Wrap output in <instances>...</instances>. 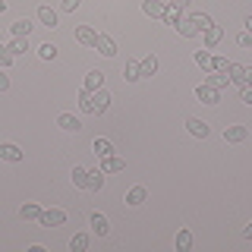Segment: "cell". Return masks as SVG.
<instances>
[{"mask_svg": "<svg viewBox=\"0 0 252 252\" xmlns=\"http://www.w3.org/2000/svg\"><path fill=\"white\" fill-rule=\"evenodd\" d=\"M155 69H158V60L155 57H145V60L139 63V76L142 79H145V76H155Z\"/></svg>", "mask_w": 252, "mask_h": 252, "instance_id": "26", "label": "cell"}, {"mask_svg": "<svg viewBox=\"0 0 252 252\" xmlns=\"http://www.w3.org/2000/svg\"><path fill=\"white\" fill-rule=\"evenodd\" d=\"M205 82H208L211 85V89H227V85H230V76H227V73H218V69H208V79H205Z\"/></svg>", "mask_w": 252, "mask_h": 252, "instance_id": "7", "label": "cell"}, {"mask_svg": "<svg viewBox=\"0 0 252 252\" xmlns=\"http://www.w3.org/2000/svg\"><path fill=\"white\" fill-rule=\"evenodd\" d=\"M243 85H252V66H246V82Z\"/></svg>", "mask_w": 252, "mask_h": 252, "instance_id": "42", "label": "cell"}, {"mask_svg": "<svg viewBox=\"0 0 252 252\" xmlns=\"http://www.w3.org/2000/svg\"><path fill=\"white\" fill-rule=\"evenodd\" d=\"M240 98H243V104H249V107H252V85H243Z\"/></svg>", "mask_w": 252, "mask_h": 252, "instance_id": "38", "label": "cell"}, {"mask_svg": "<svg viewBox=\"0 0 252 252\" xmlns=\"http://www.w3.org/2000/svg\"><path fill=\"white\" fill-rule=\"evenodd\" d=\"M161 19H164V22H167V26H173V29H177V26H180V19H183V6H177V3H170V6H167V10H164V16H161Z\"/></svg>", "mask_w": 252, "mask_h": 252, "instance_id": "8", "label": "cell"}, {"mask_svg": "<svg viewBox=\"0 0 252 252\" xmlns=\"http://www.w3.org/2000/svg\"><path fill=\"white\" fill-rule=\"evenodd\" d=\"M92 107H94V114H107V107H110V92H107V89L92 92Z\"/></svg>", "mask_w": 252, "mask_h": 252, "instance_id": "3", "label": "cell"}, {"mask_svg": "<svg viewBox=\"0 0 252 252\" xmlns=\"http://www.w3.org/2000/svg\"><path fill=\"white\" fill-rule=\"evenodd\" d=\"M92 230L98 233V236H107V230H110V224H107V218L101 215V211H94L92 215Z\"/></svg>", "mask_w": 252, "mask_h": 252, "instance_id": "14", "label": "cell"}, {"mask_svg": "<svg viewBox=\"0 0 252 252\" xmlns=\"http://www.w3.org/2000/svg\"><path fill=\"white\" fill-rule=\"evenodd\" d=\"M85 89H89V92L104 89V73H101V69H92V73L85 76Z\"/></svg>", "mask_w": 252, "mask_h": 252, "instance_id": "10", "label": "cell"}, {"mask_svg": "<svg viewBox=\"0 0 252 252\" xmlns=\"http://www.w3.org/2000/svg\"><path fill=\"white\" fill-rule=\"evenodd\" d=\"M79 3H82V0H63V10H66V13H73Z\"/></svg>", "mask_w": 252, "mask_h": 252, "instance_id": "39", "label": "cell"}, {"mask_svg": "<svg viewBox=\"0 0 252 252\" xmlns=\"http://www.w3.org/2000/svg\"><path fill=\"white\" fill-rule=\"evenodd\" d=\"M6 89H10V79H6L3 73H0V92H6Z\"/></svg>", "mask_w": 252, "mask_h": 252, "instance_id": "40", "label": "cell"}, {"mask_svg": "<svg viewBox=\"0 0 252 252\" xmlns=\"http://www.w3.org/2000/svg\"><path fill=\"white\" fill-rule=\"evenodd\" d=\"M38 19H41L44 26H51V29L57 26V13H54L51 6H41V10H38Z\"/></svg>", "mask_w": 252, "mask_h": 252, "instance_id": "27", "label": "cell"}, {"mask_svg": "<svg viewBox=\"0 0 252 252\" xmlns=\"http://www.w3.org/2000/svg\"><path fill=\"white\" fill-rule=\"evenodd\" d=\"M19 218H22V220H38V218H41V208H38L35 202H26V205L19 208Z\"/></svg>", "mask_w": 252, "mask_h": 252, "instance_id": "17", "label": "cell"}, {"mask_svg": "<svg viewBox=\"0 0 252 252\" xmlns=\"http://www.w3.org/2000/svg\"><path fill=\"white\" fill-rule=\"evenodd\" d=\"M104 186V170H89V192H98V189Z\"/></svg>", "mask_w": 252, "mask_h": 252, "instance_id": "20", "label": "cell"}, {"mask_svg": "<svg viewBox=\"0 0 252 252\" xmlns=\"http://www.w3.org/2000/svg\"><path fill=\"white\" fill-rule=\"evenodd\" d=\"M98 54H104V57H114L117 54V44H114V38H107V35H98Z\"/></svg>", "mask_w": 252, "mask_h": 252, "instance_id": "13", "label": "cell"}, {"mask_svg": "<svg viewBox=\"0 0 252 252\" xmlns=\"http://www.w3.org/2000/svg\"><path fill=\"white\" fill-rule=\"evenodd\" d=\"M195 98H199L202 104H218L220 94H218V89H211L208 82H199V85H195Z\"/></svg>", "mask_w": 252, "mask_h": 252, "instance_id": "2", "label": "cell"}, {"mask_svg": "<svg viewBox=\"0 0 252 252\" xmlns=\"http://www.w3.org/2000/svg\"><path fill=\"white\" fill-rule=\"evenodd\" d=\"M189 19H192L195 26H199V32H205L208 26H215V22H211V19H208V16H205V13H195V16H189Z\"/></svg>", "mask_w": 252, "mask_h": 252, "instance_id": "34", "label": "cell"}, {"mask_svg": "<svg viewBox=\"0 0 252 252\" xmlns=\"http://www.w3.org/2000/svg\"><path fill=\"white\" fill-rule=\"evenodd\" d=\"M177 249L180 252H189V249H192V233H189V230H177Z\"/></svg>", "mask_w": 252, "mask_h": 252, "instance_id": "23", "label": "cell"}, {"mask_svg": "<svg viewBox=\"0 0 252 252\" xmlns=\"http://www.w3.org/2000/svg\"><path fill=\"white\" fill-rule=\"evenodd\" d=\"M79 107H82L85 114H94V107H92V92H89V89L79 92Z\"/></svg>", "mask_w": 252, "mask_h": 252, "instance_id": "31", "label": "cell"}, {"mask_svg": "<svg viewBox=\"0 0 252 252\" xmlns=\"http://www.w3.org/2000/svg\"><path fill=\"white\" fill-rule=\"evenodd\" d=\"M29 32H32V22L29 19H16L13 22V35L16 38H29Z\"/></svg>", "mask_w": 252, "mask_h": 252, "instance_id": "25", "label": "cell"}, {"mask_svg": "<svg viewBox=\"0 0 252 252\" xmlns=\"http://www.w3.org/2000/svg\"><path fill=\"white\" fill-rule=\"evenodd\" d=\"M246 136H249V129L243 123H233V126L224 129V142H233V145H236V142H246Z\"/></svg>", "mask_w": 252, "mask_h": 252, "instance_id": "4", "label": "cell"}, {"mask_svg": "<svg viewBox=\"0 0 252 252\" xmlns=\"http://www.w3.org/2000/svg\"><path fill=\"white\" fill-rule=\"evenodd\" d=\"M145 186H132L129 189V192H126V205H142V202H145Z\"/></svg>", "mask_w": 252, "mask_h": 252, "instance_id": "21", "label": "cell"}, {"mask_svg": "<svg viewBox=\"0 0 252 252\" xmlns=\"http://www.w3.org/2000/svg\"><path fill=\"white\" fill-rule=\"evenodd\" d=\"M92 148H94V155H98V158L114 155V145H110V139H94V142H92Z\"/></svg>", "mask_w": 252, "mask_h": 252, "instance_id": "19", "label": "cell"}, {"mask_svg": "<svg viewBox=\"0 0 252 252\" xmlns=\"http://www.w3.org/2000/svg\"><path fill=\"white\" fill-rule=\"evenodd\" d=\"M227 73H230V82H246V66H240V63H230V69H227Z\"/></svg>", "mask_w": 252, "mask_h": 252, "instance_id": "28", "label": "cell"}, {"mask_svg": "<svg viewBox=\"0 0 252 252\" xmlns=\"http://www.w3.org/2000/svg\"><path fill=\"white\" fill-rule=\"evenodd\" d=\"M173 3H177V6H183V10H186V6H189V0H173Z\"/></svg>", "mask_w": 252, "mask_h": 252, "instance_id": "43", "label": "cell"}, {"mask_svg": "<svg viewBox=\"0 0 252 252\" xmlns=\"http://www.w3.org/2000/svg\"><path fill=\"white\" fill-rule=\"evenodd\" d=\"M243 236H246V240H252V220L246 224V230H243Z\"/></svg>", "mask_w": 252, "mask_h": 252, "instance_id": "41", "label": "cell"}, {"mask_svg": "<svg viewBox=\"0 0 252 252\" xmlns=\"http://www.w3.org/2000/svg\"><path fill=\"white\" fill-rule=\"evenodd\" d=\"M123 79H126V82H139V79H142L139 76V63H132V60L126 63V66H123Z\"/></svg>", "mask_w": 252, "mask_h": 252, "instance_id": "29", "label": "cell"}, {"mask_svg": "<svg viewBox=\"0 0 252 252\" xmlns=\"http://www.w3.org/2000/svg\"><path fill=\"white\" fill-rule=\"evenodd\" d=\"M0 158H3V161H22V152L16 145H10V142H0Z\"/></svg>", "mask_w": 252, "mask_h": 252, "instance_id": "11", "label": "cell"}, {"mask_svg": "<svg viewBox=\"0 0 252 252\" xmlns=\"http://www.w3.org/2000/svg\"><path fill=\"white\" fill-rule=\"evenodd\" d=\"M73 183L79 189H85V186H89V170H85V167H73Z\"/></svg>", "mask_w": 252, "mask_h": 252, "instance_id": "30", "label": "cell"}, {"mask_svg": "<svg viewBox=\"0 0 252 252\" xmlns=\"http://www.w3.org/2000/svg\"><path fill=\"white\" fill-rule=\"evenodd\" d=\"M236 44H240V47H252V32H240V35H236Z\"/></svg>", "mask_w": 252, "mask_h": 252, "instance_id": "37", "label": "cell"}, {"mask_svg": "<svg viewBox=\"0 0 252 252\" xmlns=\"http://www.w3.org/2000/svg\"><path fill=\"white\" fill-rule=\"evenodd\" d=\"M195 63H199L202 69H211V54H208V47H205V51H195Z\"/></svg>", "mask_w": 252, "mask_h": 252, "instance_id": "32", "label": "cell"}, {"mask_svg": "<svg viewBox=\"0 0 252 252\" xmlns=\"http://www.w3.org/2000/svg\"><path fill=\"white\" fill-rule=\"evenodd\" d=\"M186 129H189V132H192V136H195V139H205V136H208V123H202V120H195V117H189V120H186Z\"/></svg>", "mask_w": 252, "mask_h": 252, "instance_id": "12", "label": "cell"}, {"mask_svg": "<svg viewBox=\"0 0 252 252\" xmlns=\"http://www.w3.org/2000/svg\"><path fill=\"white\" fill-rule=\"evenodd\" d=\"M57 126H60V129H66V132H76V129H82V123H79L73 114H60V117H57Z\"/></svg>", "mask_w": 252, "mask_h": 252, "instance_id": "15", "label": "cell"}, {"mask_svg": "<svg viewBox=\"0 0 252 252\" xmlns=\"http://www.w3.org/2000/svg\"><path fill=\"white\" fill-rule=\"evenodd\" d=\"M6 10V0H0V13H3Z\"/></svg>", "mask_w": 252, "mask_h": 252, "instance_id": "45", "label": "cell"}, {"mask_svg": "<svg viewBox=\"0 0 252 252\" xmlns=\"http://www.w3.org/2000/svg\"><path fill=\"white\" fill-rule=\"evenodd\" d=\"M69 249H73V252H85V249H89V233H76L73 240H69Z\"/></svg>", "mask_w": 252, "mask_h": 252, "instance_id": "24", "label": "cell"}, {"mask_svg": "<svg viewBox=\"0 0 252 252\" xmlns=\"http://www.w3.org/2000/svg\"><path fill=\"white\" fill-rule=\"evenodd\" d=\"M76 41L85 44V47H94V44H98V32L89 29V26H79L76 29Z\"/></svg>", "mask_w": 252, "mask_h": 252, "instance_id": "5", "label": "cell"}, {"mask_svg": "<svg viewBox=\"0 0 252 252\" xmlns=\"http://www.w3.org/2000/svg\"><path fill=\"white\" fill-rule=\"evenodd\" d=\"M6 51H10L13 57H22V54L29 51V38H13V41L6 44Z\"/></svg>", "mask_w": 252, "mask_h": 252, "instance_id": "18", "label": "cell"}, {"mask_svg": "<svg viewBox=\"0 0 252 252\" xmlns=\"http://www.w3.org/2000/svg\"><path fill=\"white\" fill-rule=\"evenodd\" d=\"M13 54L10 51H6V44H0V69H6V66H13Z\"/></svg>", "mask_w": 252, "mask_h": 252, "instance_id": "33", "label": "cell"}, {"mask_svg": "<svg viewBox=\"0 0 252 252\" xmlns=\"http://www.w3.org/2000/svg\"><path fill=\"white\" fill-rule=\"evenodd\" d=\"M177 32H180V35H183V38H195V35H199V26H195L192 19H180Z\"/></svg>", "mask_w": 252, "mask_h": 252, "instance_id": "22", "label": "cell"}, {"mask_svg": "<svg viewBox=\"0 0 252 252\" xmlns=\"http://www.w3.org/2000/svg\"><path fill=\"white\" fill-rule=\"evenodd\" d=\"M246 32H252V16H249V19H246Z\"/></svg>", "mask_w": 252, "mask_h": 252, "instance_id": "44", "label": "cell"}, {"mask_svg": "<svg viewBox=\"0 0 252 252\" xmlns=\"http://www.w3.org/2000/svg\"><path fill=\"white\" fill-rule=\"evenodd\" d=\"M38 54H41L44 60H54V57H57V47H54V44H41V47H38Z\"/></svg>", "mask_w": 252, "mask_h": 252, "instance_id": "36", "label": "cell"}, {"mask_svg": "<svg viewBox=\"0 0 252 252\" xmlns=\"http://www.w3.org/2000/svg\"><path fill=\"white\" fill-rule=\"evenodd\" d=\"M41 227H63L66 224V211L63 208H47V211H41Z\"/></svg>", "mask_w": 252, "mask_h": 252, "instance_id": "1", "label": "cell"}, {"mask_svg": "<svg viewBox=\"0 0 252 252\" xmlns=\"http://www.w3.org/2000/svg\"><path fill=\"white\" fill-rule=\"evenodd\" d=\"M101 170L104 173H120V170H126V161L117 158V155H107V158H101Z\"/></svg>", "mask_w": 252, "mask_h": 252, "instance_id": "6", "label": "cell"}, {"mask_svg": "<svg viewBox=\"0 0 252 252\" xmlns=\"http://www.w3.org/2000/svg\"><path fill=\"white\" fill-rule=\"evenodd\" d=\"M202 35H205V47H215V44H220V38H224V29H220V26H208Z\"/></svg>", "mask_w": 252, "mask_h": 252, "instance_id": "9", "label": "cell"}, {"mask_svg": "<svg viewBox=\"0 0 252 252\" xmlns=\"http://www.w3.org/2000/svg\"><path fill=\"white\" fill-rule=\"evenodd\" d=\"M211 69H218V73H227V69H230V60H224V57H211Z\"/></svg>", "mask_w": 252, "mask_h": 252, "instance_id": "35", "label": "cell"}, {"mask_svg": "<svg viewBox=\"0 0 252 252\" xmlns=\"http://www.w3.org/2000/svg\"><path fill=\"white\" fill-rule=\"evenodd\" d=\"M164 10H167V6H164L161 0H145V3H142V13L145 16H158V19H161Z\"/></svg>", "mask_w": 252, "mask_h": 252, "instance_id": "16", "label": "cell"}]
</instances>
